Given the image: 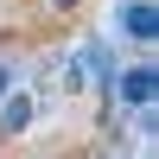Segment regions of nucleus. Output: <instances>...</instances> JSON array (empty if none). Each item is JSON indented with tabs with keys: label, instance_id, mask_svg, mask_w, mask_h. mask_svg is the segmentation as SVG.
<instances>
[{
	"label": "nucleus",
	"instance_id": "obj_5",
	"mask_svg": "<svg viewBox=\"0 0 159 159\" xmlns=\"http://www.w3.org/2000/svg\"><path fill=\"white\" fill-rule=\"evenodd\" d=\"M51 7H57V13H70V7H76V0H51Z\"/></svg>",
	"mask_w": 159,
	"mask_h": 159
},
{
	"label": "nucleus",
	"instance_id": "obj_1",
	"mask_svg": "<svg viewBox=\"0 0 159 159\" xmlns=\"http://www.w3.org/2000/svg\"><path fill=\"white\" fill-rule=\"evenodd\" d=\"M153 96H159L153 64H121V70H115V83H108V102H121L127 115H153Z\"/></svg>",
	"mask_w": 159,
	"mask_h": 159
},
{
	"label": "nucleus",
	"instance_id": "obj_4",
	"mask_svg": "<svg viewBox=\"0 0 159 159\" xmlns=\"http://www.w3.org/2000/svg\"><path fill=\"white\" fill-rule=\"evenodd\" d=\"M0 96H13V70H7V64H0Z\"/></svg>",
	"mask_w": 159,
	"mask_h": 159
},
{
	"label": "nucleus",
	"instance_id": "obj_2",
	"mask_svg": "<svg viewBox=\"0 0 159 159\" xmlns=\"http://www.w3.org/2000/svg\"><path fill=\"white\" fill-rule=\"evenodd\" d=\"M32 115H38V102H32V96H0V140L32 134Z\"/></svg>",
	"mask_w": 159,
	"mask_h": 159
},
{
	"label": "nucleus",
	"instance_id": "obj_3",
	"mask_svg": "<svg viewBox=\"0 0 159 159\" xmlns=\"http://www.w3.org/2000/svg\"><path fill=\"white\" fill-rule=\"evenodd\" d=\"M121 32L134 38V45H153V32H159V7H153V0H127V7H121Z\"/></svg>",
	"mask_w": 159,
	"mask_h": 159
}]
</instances>
